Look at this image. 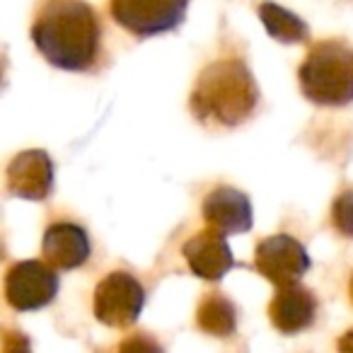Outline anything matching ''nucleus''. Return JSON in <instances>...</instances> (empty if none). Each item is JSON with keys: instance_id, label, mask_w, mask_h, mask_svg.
Returning <instances> with one entry per match:
<instances>
[{"instance_id": "nucleus-1", "label": "nucleus", "mask_w": 353, "mask_h": 353, "mask_svg": "<svg viewBox=\"0 0 353 353\" xmlns=\"http://www.w3.org/2000/svg\"><path fill=\"white\" fill-rule=\"evenodd\" d=\"M32 41L54 68L83 73L99 59V15L85 0H41L32 22Z\"/></svg>"}, {"instance_id": "nucleus-2", "label": "nucleus", "mask_w": 353, "mask_h": 353, "mask_svg": "<svg viewBox=\"0 0 353 353\" xmlns=\"http://www.w3.org/2000/svg\"><path fill=\"white\" fill-rule=\"evenodd\" d=\"M259 102V88L250 65L242 59L211 61L199 73L194 83L189 107L192 114L203 123H216L223 128L240 126L254 114Z\"/></svg>"}, {"instance_id": "nucleus-3", "label": "nucleus", "mask_w": 353, "mask_h": 353, "mask_svg": "<svg viewBox=\"0 0 353 353\" xmlns=\"http://www.w3.org/2000/svg\"><path fill=\"white\" fill-rule=\"evenodd\" d=\"M305 99L317 107H346L353 102V46L339 39L317 41L298 70Z\"/></svg>"}, {"instance_id": "nucleus-4", "label": "nucleus", "mask_w": 353, "mask_h": 353, "mask_svg": "<svg viewBox=\"0 0 353 353\" xmlns=\"http://www.w3.org/2000/svg\"><path fill=\"white\" fill-rule=\"evenodd\" d=\"M192 0H109V15L128 34L157 37L176 30Z\"/></svg>"}, {"instance_id": "nucleus-5", "label": "nucleus", "mask_w": 353, "mask_h": 353, "mask_svg": "<svg viewBox=\"0 0 353 353\" xmlns=\"http://www.w3.org/2000/svg\"><path fill=\"white\" fill-rule=\"evenodd\" d=\"M145 305V288L128 271H112L97 283L92 295V312L112 329H126L138 322Z\"/></svg>"}, {"instance_id": "nucleus-6", "label": "nucleus", "mask_w": 353, "mask_h": 353, "mask_svg": "<svg viewBox=\"0 0 353 353\" xmlns=\"http://www.w3.org/2000/svg\"><path fill=\"white\" fill-rule=\"evenodd\" d=\"M61 281L56 266L49 261H17L6 274V300L17 312H32L54 303Z\"/></svg>"}, {"instance_id": "nucleus-7", "label": "nucleus", "mask_w": 353, "mask_h": 353, "mask_svg": "<svg viewBox=\"0 0 353 353\" xmlns=\"http://www.w3.org/2000/svg\"><path fill=\"white\" fill-rule=\"evenodd\" d=\"M254 266L269 283L283 288L290 283H300L310 271V254L293 235H271L256 245Z\"/></svg>"}, {"instance_id": "nucleus-8", "label": "nucleus", "mask_w": 353, "mask_h": 353, "mask_svg": "<svg viewBox=\"0 0 353 353\" xmlns=\"http://www.w3.org/2000/svg\"><path fill=\"white\" fill-rule=\"evenodd\" d=\"M8 192L25 201H44L54 189V162L46 150H22L6 170Z\"/></svg>"}, {"instance_id": "nucleus-9", "label": "nucleus", "mask_w": 353, "mask_h": 353, "mask_svg": "<svg viewBox=\"0 0 353 353\" xmlns=\"http://www.w3.org/2000/svg\"><path fill=\"white\" fill-rule=\"evenodd\" d=\"M201 211L206 225L223 232V235L247 232L254 225V211H252L250 196L235 187H216L213 192H208Z\"/></svg>"}, {"instance_id": "nucleus-10", "label": "nucleus", "mask_w": 353, "mask_h": 353, "mask_svg": "<svg viewBox=\"0 0 353 353\" xmlns=\"http://www.w3.org/2000/svg\"><path fill=\"white\" fill-rule=\"evenodd\" d=\"M182 254L192 274L203 281H221L235 266V256H232L225 235L213 228H206L189 237L182 247Z\"/></svg>"}, {"instance_id": "nucleus-11", "label": "nucleus", "mask_w": 353, "mask_h": 353, "mask_svg": "<svg viewBox=\"0 0 353 353\" xmlns=\"http://www.w3.org/2000/svg\"><path fill=\"white\" fill-rule=\"evenodd\" d=\"M317 317V298L310 288L290 283L279 288L269 303V319L281 334H300L310 329Z\"/></svg>"}, {"instance_id": "nucleus-12", "label": "nucleus", "mask_w": 353, "mask_h": 353, "mask_svg": "<svg viewBox=\"0 0 353 353\" xmlns=\"http://www.w3.org/2000/svg\"><path fill=\"white\" fill-rule=\"evenodd\" d=\"M90 237L85 228L75 223L61 221L46 228L44 240H41V254L49 264L61 271H73L90 259Z\"/></svg>"}, {"instance_id": "nucleus-13", "label": "nucleus", "mask_w": 353, "mask_h": 353, "mask_svg": "<svg viewBox=\"0 0 353 353\" xmlns=\"http://www.w3.org/2000/svg\"><path fill=\"white\" fill-rule=\"evenodd\" d=\"M196 324L201 332L211 336L228 339L237 332V307L223 293H208L199 303Z\"/></svg>"}, {"instance_id": "nucleus-14", "label": "nucleus", "mask_w": 353, "mask_h": 353, "mask_svg": "<svg viewBox=\"0 0 353 353\" xmlns=\"http://www.w3.org/2000/svg\"><path fill=\"white\" fill-rule=\"evenodd\" d=\"M259 17L266 34L274 37L281 44H298L307 39V25L295 12L281 8L279 3H261Z\"/></svg>"}, {"instance_id": "nucleus-15", "label": "nucleus", "mask_w": 353, "mask_h": 353, "mask_svg": "<svg viewBox=\"0 0 353 353\" xmlns=\"http://www.w3.org/2000/svg\"><path fill=\"white\" fill-rule=\"evenodd\" d=\"M332 223L336 228V232H341L343 237H351L353 240V189L341 192L334 199Z\"/></svg>"}, {"instance_id": "nucleus-16", "label": "nucleus", "mask_w": 353, "mask_h": 353, "mask_svg": "<svg viewBox=\"0 0 353 353\" xmlns=\"http://www.w3.org/2000/svg\"><path fill=\"white\" fill-rule=\"evenodd\" d=\"M339 351H353V329H348V332L339 339Z\"/></svg>"}, {"instance_id": "nucleus-17", "label": "nucleus", "mask_w": 353, "mask_h": 353, "mask_svg": "<svg viewBox=\"0 0 353 353\" xmlns=\"http://www.w3.org/2000/svg\"><path fill=\"white\" fill-rule=\"evenodd\" d=\"M348 293H351V303H353V276H351V283H348Z\"/></svg>"}]
</instances>
